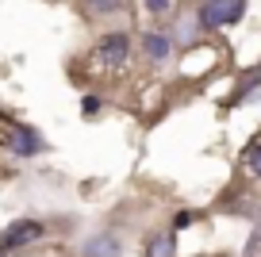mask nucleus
Masks as SVG:
<instances>
[{
  "instance_id": "9",
  "label": "nucleus",
  "mask_w": 261,
  "mask_h": 257,
  "mask_svg": "<svg viewBox=\"0 0 261 257\" xmlns=\"http://www.w3.org/2000/svg\"><path fill=\"white\" fill-rule=\"evenodd\" d=\"M85 8H89V16H115L123 0H85Z\"/></svg>"
},
{
  "instance_id": "12",
  "label": "nucleus",
  "mask_w": 261,
  "mask_h": 257,
  "mask_svg": "<svg viewBox=\"0 0 261 257\" xmlns=\"http://www.w3.org/2000/svg\"><path fill=\"white\" fill-rule=\"evenodd\" d=\"M192 219H196L192 211H180V215L173 219V230H180V226H188V223H192Z\"/></svg>"
},
{
  "instance_id": "5",
  "label": "nucleus",
  "mask_w": 261,
  "mask_h": 257,
  "mask_svg": "<svg viewBox=\"0 0 261 257\" xmlns=\"http://www.w3.org/2000/svg\"><path fill=\"white\" fill-rule=\"evenodd\" d=\"M142 54H146L154 65H165L173 58V39L162 35V31H146L142 35Z\"/></svg>"
},
{
  "instance_id": "2",
  "label": "nucleus",
  "mask_w": 261,
  "mask_h": 257,
  "mask_svg": "<svg viewBox=\"0 0 261 257\" xmlns=\"http://www.w3.org/2000/svg\"><path fill=\"white\" fill-rule=\"evenodd\" d=\"M46 238V223H39V219H16V223L4 226V234H0V257L4 253H16V249L31 246V242Z\"/></svg>"
},
{
  "instance_id": "10",
  "label": "nucleus",
  "mask_w": 261,
  "mask_h": 257,
  "mask_svg": "<svg viewBox=\"0 0 261 257\" xmlns=\"http://www.w3.org/2000/svg\"><path fill=\"white\" fill-rule=\"evenodd\" d=\"M169 8H173V0H146V12H150V16H165Z\"/></svg>"
},
{
  "instance_id": "1",
  "label": "nucleus",
  "mask_w": 261,
  "mask_h": 257,
  "mask_svg": "<svg viewBox=\"0 0 261 257\" xmlns=\"http://www.w3.org/2000/svg\"><path fill=\"white\" fill-rule=\"evenodd\" d=\"M246 4L250 0H204L196 19H200L204 31H223V27H234L246 16Z\"/></svg>"
},
{
  "instance_id": "7",
  "label": "nucleus",
  "mask_w": 261,
  "mask_h": 257,
  "mask_svg": "<svg viewBox=\"0 0 261 257\" xmlns=\"http://www.w3.org/2000/svg\"><path fill=\"white\" fill-rule=\"evenodd\" d=\"M146 257H177V230H158L146 242Z\"/></svg>"
},
{
  "instance_id": "6",
  "label": "nucleus",
  "mask_w": 261,
  "mask_h": 257,
  "mask_svg": "<svg viewBox=\"0 0 261 257\" xmlns=\"http://www.w3.org/2000/svg\"><path fill=\"white\" fill-rule=\"evenodd\" d=\"M81 257H123V242L115 238L112 230H108V234H96V238L81 249Z\"/></svg>"
},
{
  "instance_id": "11",
  "label": "nucleus",
  "mask_w": 261,
  "mask_h": 257,
  "mask_svg": "<svg viewBox=\"0 0 261 257\" xmlns=\"http://www.w3.org/2000/svg\"><path fill=\"white\" fill-rule=\"evenodd\" d=\"M81 108H85V115H89V119H92V115H100V100H96V96H85Z\"/></svg>"
},
{
  "instance_id": "4",
  "label": "nucleus",
  "mask_w": 261,
  "mask_h": 257,
  "mask_svg": "<svg viewBox=\"0 0 261 257\" xmlns=\"http://www.w3.org/2000/svg\"><path fill=\"white\" fill-rule=\"evenodd\" d=\"M127 58H130V35H123V31H108L104 39L96 42V62L104 65V69H119Z\"/></svg>"
},
{
  "instance_id": "8",
  "label": "nucleus",
  "mask_w": 261,
  "mask_h": 257,
  "mask_svg": "<svg viewBox=\"0 0 261 257\" xmlns=\"http://www.w3.org/2000/svg\"><path fill=\"white\" fill-rule=\"evenodd\" d=\"M242 165H246V169L253 173V177L261 181V135L253 138L250 146H246V153H242Z\"/></svg>"
},
{
  "instance_id": "3",
  "label": "nucleus",
  "mask_w": 261,
  "mask_h": 257,
  "mask_svg": "<svg viewBox=\"0 0 261 257\" xmlns=\"http://www.w3.org/2000/svg\"><path fill=\"white\" fill-rule=\"evenodd\" d=\"M4 146H8L16 158H39V153L46 150L42 135H39L35 127H27V123H12V127H8V138H4Z\"/></svg>"
}]
</instances>
